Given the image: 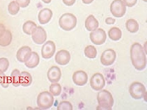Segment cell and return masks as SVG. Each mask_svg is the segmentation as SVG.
<instances>
[{"label":"cell","mask_w":147,"mask_h":110,"mask_svg":"<svg viewBox=\"0 0 147 110\" xmlns=\"http://www.w3.org/2000/svg\"><path fill=\"white\" fill-rule=\"evenodd\" d=\"M131 62L135 68L139 71L144 70L146 66V56L143 47L139 43H134L130 49Z\"/></svg>","instance_id":"obj_1"},{"label":"cell","mask_w":147,"mask_h":110,"mask_svg":"<svg viewBox=\"0 0 147 110\" xmlns=\"http://www.w3.org/2000/svg\"><path fill=\"white\" fill-rule=\"evenodd\" d=\"M97 99L98 106L97 110H112L114 104L113 95L110 92L103 90L98 93Z\"/></svg>","instance_id":"obj_2"},{"label":"cell","mask_w":147,"mask_h":110,"mask_svg":"<svg viewBox=\"0 0 147 110\" xmlns=\"http://www.w3.org/2000/svg\"><path fill=\"white\" fill-rule=\"evenodd\" d=\"M77 22L76 16L72 13H67L61 16L59 20V25L64 30L69 31L75 28Z\"/></svg>","instance_id":"obj_3"},{"label":"cell","mask_w":147,"mask_h":110,"mask_svg":"<svg viewBox=\"0 0 147 110\" xmlns=\"http://www.w3.org/2000/svg\"><path fill=\"white\" fill-rule=\"evenodd\" d=\"M54 98L53 95L48 91H43L38 94L37 103L38 107L41 109H50L54 104Z\"/></svg>","instance_id":"obj_4"},{"label":"cell","mask_w":147,"mask_h":110,"mask_svg":"<svg viewBox=\"0 0 147 110\" xmlns=\"http://www.w3.org/2000/svg\"><path fill=\"white\" fill-rule=\"evenodd\" d=\"M129 92L132 98L136 100L142 99L146 93L145 86L139 82H134L131 84Z\"/></svg>","instance_id":"obj_5"},{"label":"cell","mask_w":147,"mask_h":110,"mask_svg":"<svg viewBox=\"0 0 147 110\" xmlns=\"http://www.w3.org/2000/svg\"><path fill=\"white\" fill-rule=\"evenodd\" d=\"M110 11L116 18H121L125 14L126 7L122 0H114L110 5Z\"/></svg>","instance_id":"obj_6"},{"label":"cell","mask_w":147,"mask_h":110,"mask_svg":"<svg viewBox=\"0 0 147 110\" xmlns=\"http://www.w3.org/2000/svg\"><path fill=\"white\" fill-rule=\"evenodd\" d=\"M90 38L91 41L95 45H101L106 41L107 35L103 29L98 28L90 33Z\"/></svg>","instance_id":"obj_7"},{"label":"cell","mask_w":147,"mask_h":110,"mask_svg":"<svg viewBox=\"0 0 147 110\" xmlns=\"http://www.w3.org/2000/svg\"><path fill=\"white\" fill-rule=\"evenodd\" d=\"M105 80L102 74L96 73L94 74L90 80V85L92 88L96 91L101 90L105 87Z\"/></svg>","instance_id":"obj_8"},{"label":"cell","mask_w":147,"mask_h":110,"mask_svg":"<svg viewBox=\"0 0 147 110\" xmlns=\"http://www.w3.org/2000/svg\"><path fill=\"white\" fill-rule=\"evenodd\" d=\"M116 53L115 50L109 49L105 50L100 57V62L102 65L108 66L112 65L116 60Z\"/></svg>","instance_id":"obj_9"},{"label":"cell","mask_w":147,"mask_h":110,"mask_svg":"<svg viewBox=\"0 0 147 110\" xmlns=\"http://www.w3.org/2000/svg\"><path fill=\"white\" fill-rule=\"evenodd\" d=\"M32 35V39L34 42L38 45L43 44L47 40L46 32L41 27H37Z\"/></svg>","instance_id":"obj_10"},{"label":"cell","mask_w":147,"mask_h":110,"mask_svg":"<svg viewBox=\"0 0 147 110\" xmlns=\"http://www.w3.org/2000/svg\"><path fill=\"white\" fill-rule=\"evenodd\" d=\"M56 52V45L53 41L49 40L42 46L41 55L43 58L49 59L54 56Z\"/></svg>","instance_id":"obj_11"},{"label":"cell","mask_w":147,"mask_h":110,"mask_svg":"<svg viewBox=\"0 0 147 110\" xmlns=\"http://www.w3.org/2000/svg\"><path fill=\"white\" fill-rule=\"evenodd\" d=\"M72 80L76 85L83 86L88 82V75L85 71L82 70L76 71L72 76Z\"/></svg>","instance_id":"obj_12"},{"label":"cell","mask_w":147,"mask_h":110,"mask_svg":"<svg viewBox=\"0 0 147 110\" xmlns=\"http://www.w3.org/2000/svg\"><path fill=\"white\" fill-rule=\"evenodd\" d=\"M55 61L58 64L65 65L69 62L71 58L70 53L65 50H62L58 52L55 56Z\"/></svg>","instance_id":"obj_13"},{"label":"cell","mask_w":147,"mask_h":110,"mask_svg":"<svg viewBox=\"0 0 147 110\" xmlns=\"http://www.w3.org/2000/svg\"><path fill=\"white\" fill-rule=\"evenodd\" d=\"M47 76L48 80L51 82H57L61 77L60 68L57 66H52L48 70Z\"/></svg>","instance_id":"obj_14"},{"label":"cell","mask_w":147,"mask_h":110,"mask_svg":"<svg viewBox=\"0 0 147 110\" xmlns=\"http://www.w3.org/2000/svg\"><path fill=\"white\" fill-rule=\"evenodd\" d=\"M31 52L32 49L30 47L27 46H23L18 50L16 58L20 62H25L28 59Z\"/></svg>","instance_id":"obj_15"},{"label":"cell","mask_w":147,"mask_h":110,"mask_svg":"<svg viewBox=\"0 0 147 110\" xmlns=\"http://www.w3.org/2000/svg\"><path fill=\"white\" fill-rule=\"evenodd\" d=\"M53 11L49 8H44L40 10L38 16L40 23L44 25L49 23L53 17Z\"/></svg>","instance_id":"obj_16"},{"label":"cell","mask_w":147,"mask_h":110,"mask_svg":"<svg viewBox=\"0 0 147 110\" xmlns=\"http://www.w3.org/2000/svg\"><path fill=\"white\" fill-rule=\"evenodd\" d=\"M99 23L97 19L93 15H90L85 21V27L87 30L90 32L95 30L98 28Z\"/></svg>","instance_id":"obj_17"},{"label":"cell","mask_w":147,"mask_h":110,"mask_svg":"<svg viewBox=\"0 0 147 110\" xmlns=\"http://www.w3.org/2000/svg\"><path fill=\"white\" fill-rule=\"evenodd\" d=\"M40 62V57L38 54L35 52H32L28 59L25 63V65L28 68H35Z\"/></svg>","instance_id":"obj_18"},{"label":"cell","mask_w":147,"mask_h":110,"mask_svg":"<svg viewBox=\"0 0 147 110\" xmlns=\"http://www.w3.org/2000/svg\"><path fill=\"white\" fill-rule=\"evenodd\" d=\"M32 82V77L31 74L27 71L21 72L20 75V85L22 86H29Z\"/></svg>","instance_id":"obj_19"},{"label":"cell","mask_w":147,"mask_h":110,"mask_svg":"<svg viewBox=\"0 0 147 110\" xmlns=\"http://www.w3.org/2000/svg\"><path fill=\"white\" fill-rule=\"evenodd\" d=\"M12 40V36L10 31L6 30L3 34L0 37V46L6 47L10 45Z\"/></svg>","instance_id":"obj_20"},{"label":"cell","mask_w":147,"mask_h":110,"mask_svg":"<svg viewBox=\"0 0 147 110\" xmlns=\"http://www.w3.org/2000/svg\"><path fill=\"white\" fill-rule=\"evenodd\" d=\"M108 34L110 39L114 41H117L121 38L122 32L119 28L113 27L109 30Z\"/></svg>","instance_id":"obj_21"},{"label":"cell","mask_w":147,"mask_h":110,"mask_svg":"<svg viewBox=\"0 0 147 110\" xmlns=\"http://www.w3.org/2000/svg\"><path fill=\"white\" fill-rule=\"evenodd\" d=\"M126 29L130 33H134L138 32L139 30V24L134 19H130L127 21L125 23Z\"/></svg>","instance_id":"obj_22"},{"label":"cell","mask_w":147,"mask_h":110,"mask_svg":"<svg viewBox=\"0 0 147 110\" xmlns=\"http://www.w3.org/2000/svg\"><path fill=\"white\" fill-rule=\"evenodd\" d=\"M37 25L34 22L32 21H28L23 25V31L26 34L31 35L36 28Z\"/></svg>","instance_id":"obj_23"},{"label":"cell","mask_w":147,"mask_h":110,"mask_svg":"<svg viewBox=\"0 0 147 110\" xmlns=\"http://www.w3.org/2000/svg\"><path fill=\"white\" fill-rule=\"evenodd\" d=\"M20 71L18 69H15L12 71L11 74V83L12 85L15 87H18L20 85Z\"/></svg>","instance_id":"obj_24"},{"label":"cell","mask_w":147,"mask_h":110,"mask_svg":"<svg viewBox=\"0 0 147 110\" xmlns=\"http://www.w3.org/2000/svg\"><path fill=\"white\" fill-rule=\"evenodd\" d=\"M84 54L85 56L89 58H95L97 55V50L94 46L88 45L85 48Z\"/></svg>","instance_id":"obj_25"},{"label":"cell","mask_w":147,"mask_h":110,"mask_svg":"<svg viewBox=\"0 0 147 110\" xmlns=\"http://www.w3.org/2000/svg\"><path fill=\"white\" fill-rule=\"evenodd\" d=\"M20 10V6L16 1H13L10 3L8 6L9 13L12 15H15Z\"/></svg>","instance_id":"obj_26"},{"label":"cell","mask_w":147,"mask_h":110,"mask_svg":"<svg viewBox=\"0 0 147 110\" xmlns=\"http://www.w3.org/2000/svg\"><path fill=\"white\" fill-rule=\"evenodd\" d=\"M50 93L55 96H59L61 92L62 88L61 85L59 83L51 84L49 88Z\"/></svg>","instance_id":"obj_27"},{"label":"cell","mask_w":147,"mask_h":110,"mask_svg":"<svg viewBox=\"0 0 147 110\" xmlns=\"http://www.w3.org/2000/svg\"><path fill=\"white\" fill-rule=\"evenodd\" d=\"M9 63L8 59L6 58H0V75L3 74L7 71Z\"/></svg>","instance_id":"obj_28"},{"label":"cell","mask_w":147,"mask_h":110,"mask_svg":"<svg viewBox=\"0 0 147 110\" xmlns=\"http://www.w3.org/2000/svg\"><path fill=\"white\" fill-rule=\"evenodd\" d=\"M11 83V77L7 76L4 73L0 75V85L3 87L7 88Z\"/></svg>","instance_id":"obj_29"},{"label":"cell","mask_w":147,"mask_h":110,"mask_svg":"<svg viewBox=\"0 0 147 110\" xmlns=\"http://www.w3.org/2000/svg\"><path fill=\"white\" fill-rule=\"evenodd\" d=\"M73 107L71 103L69 101H62L59 104L57 107L58 110H72Z\"/></svg>","instance_id":"obj_30"},{"label":"cell","mask_w":147,"mask_h":110,"mask_svg":"<svg viewBox=\"0 0 147 110\" xmlns=\"http://www.w3.org/2000/svg\"><path fill=\"white\" fill-rule=\"evenodd\" d=\"M19 6L21 7H28L30 3V0H16Z\"/></svg>","instance_id":"obj_31"},{"label":"cell","mask_w":147,"mask_h":110,"mask_svg":"<svg viewBox=\"0 0 147 110\" xmlns=\"http://www.w3.org/2000/svg\"><path fill=\"white\" fill-rule=\"evenodd\" d=\"M137 0H123L125 5L128 7H132L137 3Z\"/></svg>","instance_id":"obj_32"},{"label":"cell","mask_w":147,"mask_h":110,"mask_svg":"<svg viewBox=\"0 0 147 110\" xmlns=\"http://www.w3.org/2000/svg\"><path fill=\"white\" fill-rule=\"evenodd\" d=\"M76 0H63L64 3L68 6H71L74 4Z\"/></svg>","instance_id":"obj_33"},{"label":"cell","mask_w":147,"mask_h":110,"mask_svg":"<svg viewBox=\"0 0 147 110\" xmlns=\"http://www.w3.org/2000/svg\"><path fill=\"white\" fill-rule=\"evenodd\" d=\"M115 19L114 18H111V17H108L105 19V23L108 25H112V24H114L115 22Z\"/></svg>","instance_id":"obj_34"},{"label":"cell","mask_w":147,"mask_h":110,"mask_svg":"<svg viewBox=\"0 0 147 110\" xmlns=\"http://www.w3.org/2000/svg\"><path fill=\"white\" fill-rule=\"evenodd\" d=\"M6 30L3 24L0 23V37L3 34Z\"/></svg>","instance_id":"obj_35"},{"label":"cell","mask_w":147,"mask_h":110,"mask_svg":"<svg viewBox=\"0 0 147 110\" xmlns=\"http://www.w3.org/2000/svg\"><path fill=\"white\" fill-rule=\"evenodd\" d=\"M82 1L84 3L86 4H89L91 3L94 0H82Z\"/></svg>","instance_id":"obj_36"},{"label":"cell","mask_w":147,"mask_h":110,"mask_svg":"<svg viewBox=\"0 0 147 110\" xmlns=\"http://www.w3.org/2000/svg\"><path fill=\"white\" fill-rule=\"evenodd\" d=\"M43 2L45 3L48 4L49 3H51L52 0H42Z\"/></svg>","instance_id":"obj_37"},{"label":"cell","mask_w":147,"mask_h":110,"mask_svg":"<svg viewBox=\"0 0 147 110\" xmlns=\"http://www.w3.org/2000/svg\"><path fill=\"white\" fill-rule=\"evenodd\" d=\"M143 1H144L146 2L147 0H143Z\"/></svg>","instance_id":"obj_38"}]
</instances>
